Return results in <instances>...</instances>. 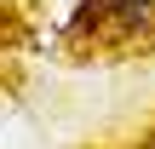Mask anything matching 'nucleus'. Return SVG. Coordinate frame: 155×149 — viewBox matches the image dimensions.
<instances>
[{"mask_svg": "<svg viewBox=\"0 0 155 149\" xmlns=\"http://www.w3.org/2000/svg\"><path fill=\"white\" fill-rule=\"evenodd\" d=\"M155 23V0H81L75 29L104 34V40H132Z\"/></svg>", "mask_w": 155, "mask_h": 149, "instance_id": "1", "label": "nucleus"}]
</instances>
